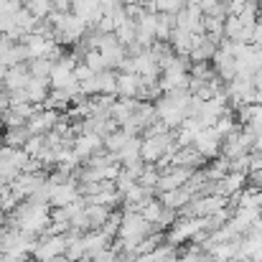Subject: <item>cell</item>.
<instances>
[{
	"label": "cell",
	"mask_w": 262,
	"mask_h": 262,
	"mask_svg": "<svg viewBox=\"0 0 262 262\" xmlns=\"http://www.w3.org/2000/svg\"><path fill=\"white\" fill-rule=\"evenodd\" d=\"M156 227L150 224V222H145L138 211H125L122 214V222H120V229H117V239H120V245H122V252L125 255H133V250H135V245L145 237V234H150Z\"/></svg>",
	"instance_id": "6da1fadb"
},
{
	"label": "cell",
	"mask_w": 262,
	"mask_h": 262,
	"mask_svg": "<svg viewBox=\"0 0 262 262\" xmlns=\"http://www.w3.org/2000/svg\"><path fill=\"white\" fill-rule=\"evenodd\" d=\"M72 13L77 18H82L89 28L97 26V20L104 15V8L97 3V0H72Z\"/></svg>",
	"instance_id": "7a4b0ae2"
},
{
	"label": "cell",
	"mask_w": 262,
	"mask_h": 262,
	"mask_svg": "<svg viewBox=\"0 0 262 262\" xmlns=\"http://www.w3.org/2000/svg\"><path fill=\"white\" fill-rule=\"evenodd\" d=\"M211 64H214L216 77H219L222 82H227V84H229V82L237 77V59H234L232 54H227V51L216 49V54L211 56Z\"/></svg>",
	"instance_id": "3957f363"
},
{
	"label": "cell",
	"mask_w": 262,
	"mask_h": 262,
	"mask_svg": "<svg viewBox=\"0 0 262 262\" xmlns=\"http://www.w3.org/2000/svg\"><path fill=\"white\" fill-rule=\"evenodd\" d=\"M209 161L193 148V145H183V148H178L173 153V158H171V166H186V168H193V171H199V168H204Z\"/></svg>",
	"instance_id": "277c9868"
},
{
	"label": "cell",
	"mask_w": 262,
	"mask_h": 262,
	"mask_svg": "<svg viewBox=\"0 0 262 262\" xmlns=\"http://www.w3.org/2000/svg\"><path fill=\"white\" fill-rule=\"evenodd\" d=\"M28 79H31L28 61L13 64V67H8V69H5V74H3V84H5L8 92H13V89H23L26 84H28Z\"/></svg>",
	"instance_id": "5b68a950"
},
{
	"label": "cell",
	"mask_w": 262,
	"mask_h": 262,
	"mask_svg": "<svg viewBox=\"0 0 262 262\" xmlns=\"http://www.w3.org/2000/svg\"><path fill=\"white\" fill-rule=\"evenodd\" d=\"M72 148H74V153H77L82 161H87L92 153L102 150L104 145H102V135H94V133H82V135H77V138H74Z\"/></svg>",
	"instance_id": "8992f818"
},
{
	"label": "cell",
	"mask_w": 262,
	"mask_h": 262,
	"mask_svg": "<svg viewBox=\"0 0 262 262\" xmlns=\"http://www.w3.org/2000/svg\"><path fill=\"white\" fill-rule=\"evenodd\" d=\"M158 199H161V204L163 206H168V209H183L191 199H193V193L188 191V188H183V186H178V188H171V191H163V193H158Z\"/></svg>",
	"instance_id": "52a82bcc"
},
{
	"label": "cell",
	"mask_w": 262,
	"mask_h": 262,
	"mask_svg": "<svg viewBox=\"0 0 262 262\" xmlns=\"http://www.w3.org/2000/svg\"><path fill=\"white\" fill-rule=\"evenodd\" d=\"M26 94H28V102L31 104H43V99L49 97V89H51V84H49V79H36V77H31L28 79V84H26Z\"/></svg>",
	"instance_id": "ba28073f"
},
{
	"label": "cell",
	"mask_w": 262,
	"mask_h": 262,
	"mask_svg": "<svg viewBox=\"0 0 262 262\" xmlns=\"http://www.w3.org/2000/svg\"><path fill=\"white\" fill-rule=\"evenodd\" d=\"M140 89V74L120 72L117 74V97H138Z\"/></svg>",
	"instance_id": "9c48e42d"
},
{
	"label": "cell",
	"mask_w": 262,
	"mask_h": 262,
	"mask_svg": "<svg viewBox=\"0 0 262 262\" xmlns=\"http://www.w3.org/2000/svg\"><path fill=\"white\" fill-rule=\"evenodd\" d=\"M140 145H143V138L140 135H133L120 150H117V158H120V163L122 166H127V163H135V161H140Z\"/></svg>",
	"instance_id": "30bf717a"
},
{
	"label": "cell",
	"mask_w": 262,
	"mask_h": 262,
	"mask_svg": "<svg viewBox=\"0 0 262 262\" xmlns=\"http://www.w3.org/2000/svg\"><path fill=\"white\" fill-rule=\"evenodd\" d=\"M94 87L97 94H117V74L115 69H104L94 74Z\"/></svg>",
	"instance_id": "8fae6325"
},
{
	"label": "cell",
	"mask_w": 262,
	"mask_h": 262,
	"mask_svg": "<svg viewBox=\"0 0 262 262\" xmlns=\"http://www.w3.org/2000/svg\"><path fill=\"white\" fill-rule=\"evenodd\" d=\"M110 206H102V204H84V214H87L89 219V229H99L104 222H107V216H110Z\"/></svg>",
	"instance_id": "7c38bea8"
},
{
	"label": "cell",
	"mask_w": 262,
	"mask_h": 262,
	"mask_svg": "<svg viewBox=\"0 0 262 262\" xmlns=\"http://www.w3.org/2000/svg\"><path fill=\"white\" fill-rule=\"evenodd\" d=\"M31 138V130L28 125H20V127H8L5 135H3V145L8 148H23V143Z\"/></svg>",
	"instance_id": "4fadbf2b"
},
{
	"label": "cell",
	"mask_w": 262,
	"mask_h": 262,
	"mask_svg": "<svg viewBox=\"0 0 262 262\" xmlns=\"http://www.w3.org/2000/svg\"><path fill=\"white\" fill-rule=\"evenodd\" d=\"M133 135H127L122 127H117L115 133H107V135H102V145H104V150H110V153H117L127 140H130Z\"/></svg>",
	"instance_id": "5bb4252c"
},
{
	"label": "cell",
	"mask_w": 262,
	"mask_h": 262,
	"mask_svg": "<svg viewBox=\"0 0 262 262\" xmlns=\"http://www.w3.org/2000/svg\"><path fill=\"white\" fill-rule=\"evenodd\" d=\"M51 69H54V61H51V59H43V56L28 59V72H31V77H36V79H49Z\"/></svg>",
	"instance_id": "9a60e30c"
},
{
	"label": "cell",
	"mask_w": 262,
	"mask_h": 262,
	"mask_svg": "<svg viewBox=\"0 0 262 262\" xmlns=\"http://www.w3.org/2000/svg\"><path fill=\"white\" fill-rule=\"evenodd\" d=\"M188 74H191L193 79H199V82H209V79L216 77V69H214L211 61H193L191 69H188Z\"/></svg>",
	"instance_id": "2e32d148"
},
{
	"label": "cell",
	"mask_w": 262,
	"mask_h": 262,
	"mask_svg": "<svg viewBox=\"0 0 262 262\" xmlns=\"http://www.w3.org/2000/svg\"><path fill=\"white\" fill-rule=\"evenodd\" d=\"M135 33H138V31H135V23H133V20H125V23H120V26L115 28V38H117L125 49H127L130 43H135Z\"/></svg>",
	"instance_id": "e0dca14e"
},
{
	"label": "cell",
	"mask_w": 262,
	"mask_h": 262,
	"mask_svg": "<svg viewBox=\"0 0 262 262\" xmlns=\"http://www.w3.org/2000/svg\"><path fill=\"white\" fill-rule=\"evenodd\" d=\"M82 56H84L82 61L87 64V67L92 69V72H94V74H97V72H104V69H107V64H104V59H102L99 49H84V51H82Z\"/></svg>",
	"instance_id": "ac0fdd59"
},
{
	"label": "cell",
	"mask_w": 262,
	"mask_h": 262,
	"mask_svg": "<svg viewBox=\"0 0 262 262\" xmlns=\"http://www.w3.org/2000/svg\"><path fill=\"white\" fill-rule=\"evenodd\" d=\"M214 54H216V46L209 43V41H204L201 46H196V49L188 51V59H191V64H193V61H211Z\"/></svg>",
	"instance_id": "d6986e66"
},
{
	"label": "cell",
	"mask_w": 262,
	"mask_h": 262,
	"mask_svg": "<svg viewBox=\"0 0 262 262\" xmlns=\"http://www.w3.org/2000/svg\"><path fill=\"white\" fill-rule=\"evenodd\" d=\"M242 20H239V15H227L224 18V38H229V41H237L239 38V33H242Z\"/></svg>",
	"instance_id": "ffe728a7"
},
{
	"label": "cell",
	"mask_w": 262,
	"mask_h": 262,
	"mask_svg": "<svg viewBox=\"0 0 262 262\" xmlns=\"http://www.w3.org/2000/svg\"><path fill=\"white\" fill-rule=\"evenodd\" d=\"M26 8H28L38 20H43V18L54 10V3H51V0H28V3H26Z\"/></svg>",
	"instance_id": "44dd1931"
},
{
	"label": "cell",
	"mask_w": 262,
	"mask_h": 262,
	"mask_svg": "<svg viewBox=\"0 0 262 262\" xmlns=\"http://www.w3.org/2000/svg\"><path fill=\"white\" fill-rule=\"evenodd\" d=\"M120 222H122V214H120V211H110V216H107V222L99 227V232L112 239V237L117 234V229H120Z\"/></svg>",
	"instance_id": "7402d4cb"
},
{
	"label": "cell",
	"mask_w": 262,
	"mask_h": 262,
	"mask_svg": "<svg viewBox=\"0 0 262 262\" xmlns=\"http://www.w3.org/2000/svg\"><path fill=\"white\" fill-rule=\"evenodd\" d=\"M43 145H46V140H43V135H31L26 143H23V150L31 156V158H36L41 150H43Z\"/></svg>",
	"instance_id": "603a6c76"
},
{
	"label": "cell",
	"mask_w": 262,
	"mask_h": 262,
	"mask_svg": "<svg viewBox=\"0 0 262 262\" xmlns=\"http://www.w3.org/2000/svg\"><path fill=\"white\" fill-rule=\"evenodd\" d=\"M99 33H115V20H112V15L110 13H104L99 20H97V26H94Z\"/></svg>",
	"instance_id": "cb8c5ba5"
},
{
	"label": "cell",
	"mask_w": 262,
	"mask_h": 262,
	"mask_svg": "<svg viewBox=\"0 0 262 262\" xmlns=\"http://www.w3.org/2000/svg\"><path fill=\"white\" fill-rule=\"evenodd\" d=\"M72 74H74V79H77V82H84V79H89V77H92L94 72L89 69L87 64H84V61H79V64L74 67V72H72Z\"/></svg>",
	"instance_id": "d4e9b609"
},
{
	"label": "cell",
	"mask_w": 262,
	"mask_h": 262,
	"mask_svg": "<svg viewBox=\"0 0 262 262\" xmlns=\"http://www.w3.org/2000/svg\"><path fill=\"white\" fill-rule=\"evenodd\" d=\"M54 10H59V13H69V10H72V0H54Z\"/></svg>",
	"instance_id": "484cf974"
},
{
	"label": "cell",
	"mask_w": 262,
	"mask_h": 262,
	"mask_svg": "<svg viewBox=\"0 0 262 262\" xmlns=\"http://www.w3.org/2000/svg\"><path fill=\"white\" fill-rule=\"evenodd\" d=\"M250 153H260L262 156V133L255 138V143H252V150H250Z\"/></svg>",
	"instance_id": "4316f807"
},
{
	"label": "cell",
	"mask_w": 262,
	"mask_h": 262,
	"mask_svg": "<svg viewBox=\"0 0 262 262\" xmlns=\"http://www.w3.org/2000/svg\"><path fill=\"white\" fill-rule=\"evenodd\" d=\"M252 84H255V89H262V69H257L252 74Z\"/></svg>",
	"instance_id": "83f0119b"
},
{
	"label": "cell",
	"mask_w": 262,
	"mask_h": 262,
	"mask_svg": "<svg viewBox=\"0 0 262 262\" xmlns=\"http://www.w3.org/2000/svg\"><path fill=\"white\" fill-rule=\"evenodd\" d=\"M46 262H72L67 255H56V257H51V260H46Z\"/></svg>",
	"instance_id": "f1b7e54d"
},
{
	"label": "cell",
	"mask_w": 262,
	"mask_h": 262,
	"mask_svg": "<svg viewBox=\"0 0 262 262\" xmlns=\"http://www.w3.org/2000/svg\"><path fill=\"white\" fill-rule=\"evenodd\" d=\"M20 262H36V260H33V257H23Z\"/></svg>",
	"instance_id": "f546056e"
},
{
	"label": "cell",
	"mask_w": 262,
	"mask_h": 262,
	"mask_svg": "<svg viewBox=\"0 0 262 262\" xmlns=\"http://www.w3.org/2000/svg\"><path fill=\"white\" fill-rule=\"evenodd\" d=\"M3 112H5V110H0V120H3Z\"/></svg>",
	"instance_id": "4dcf8cb0"
}]
</instances>
